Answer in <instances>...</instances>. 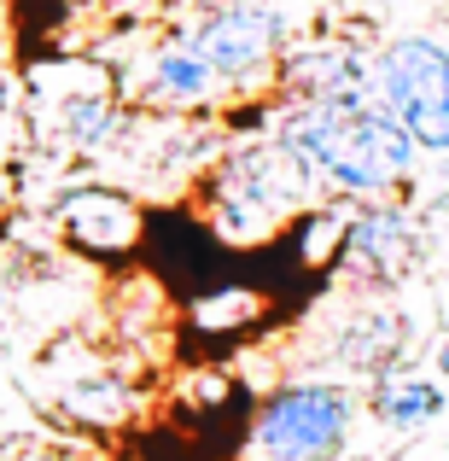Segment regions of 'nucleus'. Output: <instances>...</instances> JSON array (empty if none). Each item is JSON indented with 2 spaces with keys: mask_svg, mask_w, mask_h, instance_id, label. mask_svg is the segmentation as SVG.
I'll return each mask as SVG.
<instances>
[{
  "mask_svg": "<svg viewBox=\"0 0 449 461\" xmlns=\"http://www.w3.org/2000/svg\"><path fill=\"white\" fill-rule=\"evenodd\" d=\"M327 187L315 164L281 135H234L211 164L193 176V211L211 222V234L234 251H269Z\"/></svg>",
  "mask_w": 449,
  "mask_h": 461,
  "instance_id": "nucleus-1",
  "label": "nucleus"
},
{
  "mask_svg": "<svg viewBox=\"0 0 449 461\" xmlns=\"http://www.w3.org/2000/svg\"><path fill=\"white\" fill-rule=\"evenodd\" d=\"M269 135L315 164L333 199H391L415 176V135L380 100H281L274 94Z\"/></svg>",
  "mask_w": 449,
  "mask_h": 461,
  "instance_id": "nucleus-2",
  "label": "nucleus"
},
{
  "mask_svg": "<svg viewBox=\"0 0 449 461\" xmlns=\"http://www.w3.org/2000/svg\"><path fill=\"white\" fill-rule=\"evenodd\" d=\"M175 35L193 53L211 59V70L239 100H274L281 88V59L292 35L286 0H199L187 18H175Z\"/></svg>",
  "mask_w": 449,
  "mask_h": 461,
  "instance_id": "nucleus-3",
  "label": "nucleus"
},
{
  "mask_svg": "<svg viewBox=\"0 0 449 461\" xmlns=\"http://www.w3.org/2000/svg\"><path fill=\"white\" fill-rule=\"evenodd\" d=\"M356 415L362 403L345 380H327V374L286 380L269 397H257L239 461H333L350 444Z\"/></svg>",
  "mask_w": 449,
  "mask_h": 461,
  "instance_id": "nucleus-4",
  "label": "nucleus"
},
{
  "mask_svg": "<svg viewBox=\"0 0 449 461\" xmlns=\"http://www.w3.org/2000/svg\"><path fill=\"white\" fill-rule=\"evenodd\" d=\"M427 246H432V234L403 193H391V199H356V211L345 222V240H338L333 275L350 293H397L420 269Z\"/></svg>",
  "mask_w": 449,
  "mask_h": 461,
  "instance_id": "nucleus-5",
  "label": "nucleus"
},
{
  "mask_svg": "<svg viewBox=\"0 0 449 461\" xmlns=\"http://www.w3.org/2000/svg\"><path fill=\"white\" fill-rule=\"evenodd\" d=\"M47 222L65 240V251H76L82 263L100 269H129L147 251V222L152 211L123 187V181H65L47 204Z\"/></svg>",
  "mask_w": 449,
  "mask_h": 461,
  "instance_id": "nucleus-6",
  "label": "nucleus"
},
{
  "mask_svg": "<svg viewBox=\"0 0 449 461\" xmlns=\"http://www.w3.org/2000/svg\"><path fill=\"white\" fill-rule=\"evenodd\" d=\"M117 94H123L135 112H152V117H216L234 105L228 82L211 70V59L193 53L187 41L169 30H157L147 47H140L135 65L117 70Z\"/></svg>",
  "mask_w": 449,
  "mask_h": 461,
  "instance_id": "nucleus-7",
  "label": "nucleus"
},
{
  "mask_svg": "<svg viewBox=\"0 0 449 461\" xmlns=\"http://www.w3.org/2000/svg\"><path fill=\"white\" fill-rule=\"evenodd\" d=\"M409 350V315L391 304V293H356V304L333 315L321 333V368L350 380H380Z\"/></svg>",
  "mask_w": 449,
  "mask_h": 461,
  "instance_id": "nucleus-8",
  "label": "nucleus"
},
{
  "mask_svg": "<svg viewBox=\"0 0 449 461\" xmlns=\"http://www.w3.org/2000/svg\"><path fill=\"white\" fill-rule=\"evenodd\" d=\"M373 47L362 35H303L281 59V100H373Z\"/></svg>",
  "mask_w": 449,
  "mask_h": 461,
  "instance_id": "nucleus-9",
  "label": "nucleus"
},
{
  "mask_svg": "<svg viewBox=\"0 0 449 461\" xmlns=\"http://www.w3.org/2000/svg\"><path fill=\"white\" fill-rule=\"evenodd\" d=\"M274 315H281V304L263 293L257 275H228V281L181 298V333H187V345H199L204 357H228V350L251 345Z\"/></svg>",
  "mask_w": 449,
  "mask_h": 461,
  "instance_id": "nucleus-10",
  "label": "nucleus"
},
{
  "mask_svg": "<svg viewBox=\"0 0 449 461\" xmlns=\"http://www.w3.org/2000/svg\"><path fill=\"white\" fill-rule=\"evenodd\" d=\"M449 82V35L409 30L373 47V100L391 117H403L409 105H420L427 94H438Z\"/></svg>",
  "mask_w": 449,
  "mask_h": 461,
  "instance_id": "nucleus-11",
  "label": "nucleus"
},
{
  "mask_svg": "<svg viewBox=\"0 0 449 461\" xmlns=\"http://www.w3.org/2000/svg\"><path fill=\"white\" fill-rule=\"evenodd\" d=\"M449 409V385L438 374H380V380H368V415L380 420L385 432H420L432 427Z\"/></svg>",
  "mask_w": 449,
  "mask_h": 461,
  "instance_id": "nucleus-12",
  "label": "nucleus"
},
{
  "mask_svg": "<svg viewBox=\"0 0 449 461\" xmlns=\"http://www.w3.org/2000/svg\"><path fill=\"white\" fill-rule=\"evenodd\" d=\"M58 409H65L70 420H82V427H94V432H117V427H129V420H140V392L117 368L94 362V368H82L70 385H58Z\"/></svg>",
  "mask_w": 449,
  "mask_h": 461,
  "instance_id": "nucleus-13",
  "label": "nucleus"
},
{
  "mask_svg": "<svg viewBox=\"0 0 449 461\" xmlns=\"http://www.w3.org/2000/svg\"><path fill=\"white\" fill-rule=\"evenodd\" d=\"M403 129L415 135V147H420V158H449V82L438 94H427L420 105H409L403 112Z\"/></svg>",
  "mask_w": 449,
  "mask_h": 461,
  "instance_id": "nucleus-14",
  "label": "nucleus"
},
{
  "mask_svg": "<svg viewBox=\"0 0 449 461\" xmlns=\"http://www.w3.org/2000/svg\"><path fill=\"white\" fill-rule=\"evenodd\" d=\"M427 362H432V374H438V380L449 385V333L438 339V345H432V357H427Z\"/></svg>",
  "mask_w": 449,
  "mask_h": 461,
  "instance_id": "nucleus-15",
  "label": "nucleus"
},
{
  "mask_svg": "<svg viewBox=\"0 0 449 461\" xmlns=\"http://www.w3.org/2000/svg\"><path fill=\"white\" fill-rule=\"evenodd\" d=\"M6 461H70V456H58V450H18V456H6Z\"/></svg>",
  "mask_w": 449,
  "mask_h": 461,
  "instance_id": "nucleus-16",
  "label": "nucleus"
},
{
  "mask_svg": "<svg viewBox=\"0 0 449 461\" xmlns=\"http://www.w3.org/2000/svg\"><path fill=\"white\" fill-rule=\"evenodd\" d=\"M6 35H12V23H6V0H0V65H6Z\"/></svg>",
  "mask_w": 449,
  "mask_h": 461,
  "instance_id": "nucleus-17",
  "label": "nucleus"
},
{
  "mask_svg": "<svg viewBox=\"0 0 449 461\" xmlns=\"http://www.w3.org/2000/svg\"><path fill=\"white\" fill-rule=\"evenodd\" d=\"M140 461H147V456H140Z\"/></svg>",
  "mask_w": 449,
  "mask_h": 461,
  "instance_id": "nucleus-18",
  "label": "nucleus"
}]
</instances>
